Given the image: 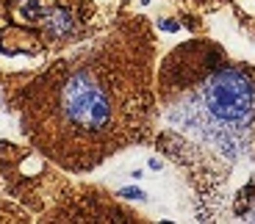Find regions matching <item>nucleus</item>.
I'll return each mask as SVG.
<instances>
[{
    "instance_id": "nucleus-5",
    "label": "nucleus",
    "mask_w": 255,
    "mask_h": 224,
    "mask_svg": "<svg viewBox=\"0 0 255 224\" xmlns=\"http://www.w3.org/2000/svg\"><path fill=\"white\" fill-rule=\"evenodd\" d=\"M150 169H153V172H161V169H164V164L158 161V158H150Z\"/></svg>"
},
{
    "instance_id": "nucleus-4",
    "label": "nucleus",
    "mask_w": 255,
    "mask_h": 224,
    "mask_svg": "<svg viewBox=\"0 0 255 224\" xmlns=\"http://www.w3.org/2000/svg\"><path fill=\"white\" fill-rule=\"evenodd\" d=\"M158 25H161V31H170V34H178L180 31V25L175 22V19H161Z\"/></svg>"
},
{
    "instance_id": "nucleus-3",
    "label": "nucleus",
    "mask_w": 255,
    "mask_h": 224,
    "mask_svg": "<svg viewBox=\"0 0 255 224\" xmlns=\"http://www.w3.org/2000/svg\"><path fill=\"white\" fill-rule=\"evenodd\" d=\"M119 197L122 199H136V202H147V194L136 186H125V188H119Z\"/></svg>"
},
{
    "instance_id": "nucleus-1",
    "label": "nucleus",
    "mask_w": 255,
    "mask_h": 224,
    "mask_svg": "<svg viewBox=\"0 0 255 224\" xmlns=\"http://www.w3.org/2000/svg\"><path fill=\"white\" fill-rule=\"evenodd\" d=\"M150 34L122 28L56 61L22 89L28 141L67 172H92L142 138L150 119Z\"/></svg>"
},
{
    "instance_id": "nucleus-2",
    "label": "nucleus",
    "mask_w": 255,
    "mask_h": 224,
    "mask_svg": "<svg viewBox=\"0 0 255 224\" xmlns=\"http://www.w3.org/2000/svg\"><path fill=\"white\" fill-rule=\"evenodd\" d=\"M172 136L225 166L255 161V69L228 64L208 42L180 44L161 69Z\"/></svg>"
},
{
    "instance_id": "nucleus-6",
    "label": "nucleus",
    "mask_w": 255,
    "mask_h": 224,
    "mask_svg": "<svg viewBox=\"0 0 255 224\" xmlns=\"http://www.w3.org/2000/svg\"><path fill=\"white\" fill-rule=\"evenodd\" d=\"M142 3H145V6H147V3H150V0H142Z\"/></svg>"
}]
</instances>
